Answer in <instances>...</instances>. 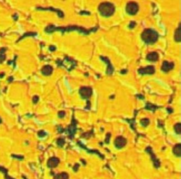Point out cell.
Listing matches in <instances>:
<instances>
[{
	"mask_svg": "<svg viewBox=\"0 0 181 179\" xmlns=\"http://www.w3.org/2000/svg\"><path fill=\"white\" fill-rule=\"evenodd\" d=\"M98 29V28L95 27L94 28L89 29V30H86V29L82 27H79L76 26H67V27H55V26L50 25L48 26L45 29V31L48 33H51L55 32V30H60L62 33H65V32H70V31H74V30H77L79 33H83L85 35L90 34L92 32H95V30Z\"/></svg>",
	"mask_w": 181,
	"mask_h": 179,
	"instance_id": "cell-1",
	"label": "cell"
},
{
	"mask_svg": "<svg viewBox=\"0 0 181 179\" xmlns=\"http://www.w3.org/2000/svg\"><path fill=\"white\" fill-rule=\"evenodd\" d=\"M142 39L147 44H153L157 41L159 38V34L156 30L153 29H145L142 33Z\"/></svg>",
	"mask_w": 181,
	"mask_h": 179,
	"instance_id": "cell-2",
	"label": "cell"
},
{
	"mask_svg": "<svg viewBox=\"0 0 181 179\" xmlns=\"http://www.w3.org/2000/svg\"><path fill=\"white\" fill-rule=\"evenodd\" d=\"M98 11L103 17H109L115 12V7L110 2L101 3L98 7Z\"/></svg>",
	"mask_w": 181,
	"mask_h": 179,
	"instance_id": "cell-3",
	"label": "cell"
},
{
	"mask_svg": "<svg viewBox=\"0 0 181 179\" xmlns=\"http://www.w3.org/2000/svg\"><path fill=\"white\" fill-rule=\"evenodd\" d=\"M139 11V5L134 1H130L126 6V11L130 15H135Z\"/></svg>",
	"mask_w": 181,
	"mask_h": 179,
	"instance_id": "cell-4",
	"label": "cell"
},
{
	"mask_svg": "<svg viewBox=\"0 0 181 179\" xmlns=\"http://www.w3.org/2000/svg\"><path fill=\"white\" fill-rule=\"evenodd\" d=\"M79 94H80L82 98L88 99L89 98H90L91 94H92V89L90 87H82L79 90Z\"/></svg>",
	"mask_w": 181,
	"mask_h": 179,
	"instance_id": "cell-5",
	"label": "cell"
},
{
	"mask_svg": "<svg viewBox=\"0 0 181 179\" xmlns=\"http://www.w3.org/2000/svg\"><path fill=\"white\" fill-rule=\"evenodd\" d=\"M138 72L140 75H153L155 72V68L153 66H148L144 68H140Z\"/></svg>",
	"mask_w": 181,
	"mask_h": 179,
	"instance_id": "cell-6",
	"label": "cell"
},
{
	"mask_svg": "<svg viewBox=\"0 0 181 179\" xmlns=\"http://www.w3.org/2000/svg\"><path fill=\"white\" fill-rule=\"evenodd\" d=\"M174 67V63L173 62H169L168 61H164L162 65V71H163L164 72H168L170 70L173 69V68Z\"/></svg>",
	"mask_w": 181,
	"mask_h": 179,
	"instance_id": "cell-7",
	"label": "cell"
},
{
	"mask_svg": "<svg viewBox=\"0 0 181 179\" xmlns=\"http://www.w3.org/2000/svg\"><path fill=\"white\" fill-rule=\"evenodd\" d=\"M101 59H102L103 61H104V62H105V63L108 65L107 74H108V75H112L113 72V71H114V68L113 67V65H111V62H110V60L108 59V58L105 57H101Z\"/></svg>",
	"mask_w": 181,
	"mask_h": 179,
	"instance_id": "cell-8",
	"label": "cell"
},
{
	"mask_svg": "<svg viewBox=\"0 0 181 179\" xmlns=\"http://www.w3.org/2000/svg\"><path fill=\"white\" fill-rule=\"evenodd\" d=\"M126 145V139L122 137H119L115 139V145L117 148H122Z\"/></svg>",
	"mask_w": 181,
	"mask_h": 179,
	"instance_id": "cell-9",
	"label": "cell"
},
{
	"mask_svg": "<svg viewBox=\"0 0 181 179\" xmlns=\"http://www.w3.org/2000/svg\"><path fill=\"white\" fill-rule=\"evenodd\" d=\"M59 162H60V160L56 158V157H53V158L49 159L47 164H48V166L50 168H54V167H56L58 165Z\"/></svg>",
	"mask_w": 181,
	"mask_h": 179,
	"instance_id": "cell-10",
	"label": "cell"
},
{
	"mask_svg": "<svg viewBox=\"0 0 181 179\" xmlns=\"http://www.w3.org/2000/svg\"><path fill=\"white\" fill-rule=\"evenodd\" d=\"M147 59L149 61H153V62H155V61L158 60V59H159V55H158L157 52H151L147 55Z\"/></svg>",
	"mask_w": 181,
	"mask_h": 179,
	"instance_id": "cell-11",
	"label": "cell"
},
{
	"mask_svg": "<svg viewBox=\"0 0 181 179\" xmlns=\"http://www.w3.org/2000/svg\"><path fill=\"white\" fill-rule=\"evenodd\" d=\"M42 72L43 73V75H46V76H48V75H50L53 72V67L50 65H47V66L44 67L42 70Z\"/></svg>",
	"mask_w": 181,
	"mask_h": 179,
	"instance_id": "cell-12",
	"label": "cell"
},
{
	"mask_svg": "<svg viewBox=\"0 0 181 179\" xmlns=\"http://www.w3.org/2000/svg\"><path fill=\"white\" fill-rule=\"evenodd\" d=\"M181 29H180V24H179L178 28L176 29V32H175V40L176 42H180L181 40V36H180V33H181Z\"/></svg>",
	"mask_w": 181,
	"mask_h": 179,
	"instance_id": "cell-13",
	"label": "cell"
},
{
	"mask_svg": "<svg viewBox=\"0 0 181 179\" xmlns=\"http://www.w3.org/2000/svg\"><path fill=\"white\" fill-rule=\"evenodd\" d=\"M173 152L177 157H180V145H178L173 148Z\"/></svg>",
	"mask_w": 181,
	"mask_h": 179,
	"instance_id": "cell-14",
	"label": "cell"
},
{
	"mask_svg": "<svg viewBox=\"0 0 181 179\" xmlns=\"http://www.w3.org/2000/svg\"><path fill=\"white\" fill-rule=\"evenodd\" d=\"M55 179H68V176L65 173H62V174L55 176Z\"/></svg>",
	"mask_w": 181,
	"mask_h": 179,
	"instance_id": "cell-15",
	"label": "cell"
},
{
	"mask_svg": "<svg viewBox=\"0 0 181 179\" xmlns=\"http://www.w3.org/2000/svg\"><path fill=\"white\" fill-rule=\"evenodd\" d=\"M141 123L142 125L143 126H144V127H146V126L149 123V120H148V119L145 118V119H143L142 120H141Z\"/></svg>",
	"mask_w": 181,
	"mask_h": 179,
	"instance_id": "cell-16",
	"label": "cell"
},
{
	"mask_svg": "<svg viewBox=\"0 0 181 179\" xmlns=\"http://www.w3.org/2000/svg\"><path fill=\"white\" fill-rule=\"evenodd\" d=\"M175 130H176V133H178L180 135V123H178V124H177L176 126H175Z\"/></svg>",
	"mask_w": 181,
	"mask_h": 179,
	"instance_id": "cell-17",
	"label": "cell"
},
{
	"mask_svg": "<svg viewBox=\"0 0 181 179\" xmlns=\"http://www.w3.org/2000/svg\"><path fill=\"white\" fill-rule=\"evenodd\" d=\"M65 144V140L63 139H59L58 141H57V145L60 147H62V145Z\"/></svg>",
	"mask_w": 181,
	"mask_h": 179,
	"instance_id": "cell-18",
	"label": "cell"
},
{
	"mask_svg": "<svg viewBox=\"0 0 181 179\" xmlns=\"http://www.w3.org/2000/svg\"><path fill=\"white\" fill-rule=\"evenodd\" d=\"M65 113L64 111H61L58 113V116L60 118H63L64 116H65Z\"/></svg>",
	"mask_w": 181,
	"mask_h": 179,
	"instance_id": "cell-19",
	"label": "cell"
},
{
	"mask_svg": "<svg viewBox=\"0 0 181 179\" xmlns=\"http://www.w3.org/2000/svg\"><path fill=\"white\" fill-rule=\"evenodd\" d=\"M136 25V24L134 22H131V24H130V28H134V26Z\"/></svg>",
	"mask_w": 181,
	"mask_h": 179,
	"instance_id": "cell-20",
	"label": "cell"
},
{
	"mask_svg": "<svg viewBox=\"0 0 181 179\" xmlns=\"http://www.w3.org/2000/svg\"><path fill=\"white\" fill-rule=\"evenodd\" d=\"M49 48H50V50H51V51H55V50H56V48L55 47V46H50V47Z\"/></svg>",
	"mask_w": 181,
	"mask_h": 179,
	"instance_id": "cell-21",
	"label": "cell"
}]
</instances>
